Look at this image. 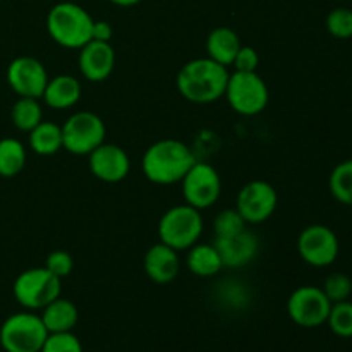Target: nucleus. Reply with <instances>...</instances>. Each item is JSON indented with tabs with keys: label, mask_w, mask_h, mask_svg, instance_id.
<instances>
[{
	"label": "nucleus",
	"mask_w": 352,
	"mask_h": 352,
	"mask_svg": "<svg viewBox=\"0 0 352 352\" xmlns=\"http://www.w3.org/2000/svg\"><path fill=\"white\" fill-rule=\"evenodd\" d=\"M229 76V67L210 57H199L182 65L175 78V86L182 98L203 105L226 95Z\"/></svg>",
	"instance_id": "nucleus-1"
},
{
	"label": "nucleus",
	"mask_w": 352,
	"mask_h": 352,
	"mask_svg": "<svg viewBox=\"0 0 352 352\" xmlns=\"http://www.w3.org/2000/svg\"><path fill=\"white\" fill-rule=\"evenodd\" d=\"M195 162L196 157L188 144L168 138L157 141L144 151L141 170L153 184L170 186L181 182Z\"/></svg>",
	"instance_id": "nucleus-2"
},
{
	"label": "nucleus",
	"mask_w": 352,
	"mask_h": 352,
	"mask_svg": "<svg viewBox=\"0 0 352 352\" xmlns=\"http://www.w3.org/2000/svg\"><path fill=\"white\" fill-rule=\"evenodd\" d=\"M93 17L76 2H58L48 10L47 31L52 40L64 48H79L91 40Z\"/></svg>",
	"instance_id": "nucleus-3"
},
{
	"label": "nucleus",
	"mask_w": 352,
	"mask_h": 352,
	"mask_svg": "<svg viewBox=\"0 0 352 352\" xmlns=\"http://www.w3.org/2000/svg\"><path fill=\"white\" fill-rule=\"evenodd\" d=\"M201 234V213H199V210L189 206L188 203L168 208L158 222L160 243L174 248L175 251H186L195 246L196 243H199Z\"/></svg>",
	"instance_id": "nucleus-4"
},
{
	"label": "nucleus",
	"mask_w": 352,
	"mask_h": 352,
	"mask_svg": "<svg viewBox=\"0 0 352 352\" xmlns=\"http://www.w3.org/2000/svg\"><path fill=\"white\" fill-rule=\"evenodd\" d=\"M62 292V280L45 267L21 272L12 284L16 301L28 311H38L57 299Z\"/></svg>",
	"instance_id": "nucleus-5"
},
{
	"label": "nucleus",
	"mask_w": 352,
	"mask_h": 352,
	"mask_svg": "<svg viewBox=\"0 0 352 352\" xmlns=\"http://www.w3.org/2000/svg\"><path fill=\"white\" fill-rule=\"evenodd\" d=\"M48 330L33 311L14 313L0 327V346L6 352H40Z\"/></svg>",
	"instance_id": "nucleus-6"
},
{
	"label": "nucleus",
	"mask_w": 352,
	"mask_h": 352,
	"mask_svg": "<svg viewBox=\"0 0 352 352\" xmlns=\"http://www.w3.org/2000/svg\"><path fill=\"white\" fill-rule=\"evenodd\" d=\"M234 112L244 117H253L263 112L270 100L265 79L256 72L234 71L227 81L226 95Z\"/></svg>",
	"instance_id": "nucleus-7"
},
{
	"label": "nucleus",
	"mask_w": 352,
	"mask_h": 352,
	"mask_svg": "<svg viewBox=\"0 0 352 352\" xmlns=\"http://www.w3.org/2000/svg\"><path fill=\"white\" fill-rule=\"evenodd\" d=\"M62 146L72 155H89L105 143L107 126L102 117L89 110L76 112L62 124Z\"/></svg>",
	"instance_id": "nucleus-8"
},
{
	"label": "nucleus",
	"mask_w": 352,
	"mask_h": 352,
	"mask_svg": "<svg viewBox=\"0 0 352 352\" xmlns=\"http://www.w3.org/2000/svg\"><path fill=\"white\" fill-rule=\"evenodd\" d=\"M182 198L196 210L212 208L222 195V179L213 165L195 162L188 174L182 177Z\"/></svg>",
	"instance_id": "nucleus-9"
},
{
	"label": "nucleus",
	"mask_w": 352,
	"mask_h": 352,
	"mask_svg": "<svg viewBox=\"0 0 352 352\" xmlns=\"http://www.w3.org/2000/svg\"><path fill=\"white\" fill-rule=\"evenodd\" d=\"M332 302L316 285H301L287 299V315L298 327L316 329L327 323Z\"/></svg>",
	"instance_id": "nucleus-10"
},
{
	"label": "nucleus",
	"mask_w": 352,
	"mask_h": 352,
	"mask_svg": "<svg viewBox=\"0 0 352 352\" xmlns=\"http://www.w3.org/2000/svg\"><path fill=\"white\" fill-rule=\"evenodd\" d=\"M298 253L305 263L315 268L330 267L340 253L339 237L330 227L313 223L305 227L298 237Z\"/></svg>",
	"instance_id": "nucleus-11"
},
{
	"label": "nucleus",
	"mask_w": 352,
	"mask_h": 352,
	"mask_svg": "<svg viewBox=\"0 0 352 352\" xmlns=\"http://www.w3.org/2000/svg\"><path fill=\"white\" fill-rule=\"evenodd\" d=\"M278 205L277 189L267 181H251L237 192L236 210L244 222L256 226L272 219Z\"/></svg>",
	"instance_id": "nucleus-12"
},
{
	"label": "nucleus",
	"mask_w": 352,
	"mask_h": 352,
	"mask_svg": "<svg viewBox=\"0 0 352 352\" xmlns=\"http://www.w3.org/2000/svg\"><path fill=\"white\" fill-rule=\"evenodd\" d=\"M7 82L17 96L41 100L48 82V72L38 58L23 55L14 58L7 67Z\"/></svg>",
	"instance_id": "nucleus-13"
},
{
	"label": "nucleus",
	"mask_w": 352,
	"mask_h": 352,
	"mask_svg": "<svg viewBox=\"0 0 352 352\" xmlns=\"http://www.w3.org/2000/svg\"><path fill=\"white\" fill-rule=\"evenodd\" d=\"M88 167L93 177L107 184H116L127 177L131 160L124 148L105 141L88 155Z\"/></svg>",
	"instance_id": "nucleus-14"
},
{
	"label": "nucleus",
	"mask_w": 352,
	"mask_h": 352,
	"mask_svg": "<svg viewBox=\"0 0 352 352\" xmlns=\"http://www.w3.org/2000/svg\"><path fill=\"white\" fill-rule=\"evenodd\" d=\"M79 71L91 82H102L110 78L116 67V50L110 41L89 40L79 48Z\"/></svg>",
	"instance_id": "nucleus-15"
},
{
	"label": "nucleus",
	"mask_w": 352,
	"mask_h": 352,
	"mask_svg": "<svg viewBox=\"0 0 352 352\" xmlns=\"http://www.w3.org/2000/svg\"><path fill=\"white\" fill-rule=\"evenodd\" d=\"M213 244L219 250L223 267L227 268H241L251 263L260 250V241H258L256 234L248 229L236 236L217 237Z\"/></svg>",
	"instance_id": "nucleus-16"
},
{
	"label": "nucleus",
	"mask_w": 352,
	"mask_h": 352,
	"mask_svg": "<svg viewBox=\"0 0 352 352\" xmlns=\"http://www.w3.org/2000/svg\"><path fill=\"white\" fill-rule=\"evenodd\" d=\"M179 251L164 243H157L144 253L143 270L151 282L158 285L170 284L179 275Z\"/></svg>",
	"instance_id": "nucleus-17"
},
{
	"label": "nucleus",
	"mask_w": 352,
	"mask_h": 352,
	"mask_svg": "<svg viewBox=\"0 0 352 352\" xmlns=\"http://www.w3.org/2000/svg\"><path fill=\"white\" fill-rule=\"evenodd\" d=\"M82 86L76 76L58 74L55 78H48L41 100L45 105L54 110H65L74 107L81 100Z\"/></svg>",
	"instance_id": "nucleus-18"
},
{
	"label": "nucleus",
	"mask_w": 352,
	"mask_h": 352,
	"mask_svg": "<svg viewBox=\"0 0 352 352\" xmlns=\"http://www.w3.org/2000/svg\"><path fill=\"white\" fill-rule=\"evenodd\" d=\"M40 318L48 333L72 332L74 327L78 325L79 311L74 302L58 296L57 299H54L50 305L41 309Z\"/></svg>",
	"instance_id": "nucleus-19"
},
{
	"label": "nucleus",
	"mask_w": 352,
	"mask_h": 352,
	"mask_svg": "<svg viewBox=\"0 0 352 352\" xmlns=\"http://www.w3.org/2000/svg\"><path fill=\"white\" fill-rule=\"evenodd\" d=\"M243 47L239 34L227 26H219L210 31L206 38V52L208 57L213 58L219 64L230 67L236 58L237 52Z\"/></svg>",
	"instance_id": "nucleus-20"
},
{
	"label": "nucleus",
	"mask_w": 352,
	"mask_h": 352,
	"mask_svg": "<svg viewBox=\"0 0 352 352\" xmlns=\"http://www.w3.org/2000/svg\"><path fill=\"white\" fill-rule=\"evenodd\" d=\"M189 272L196 277L208 278L215 277L223 268L222 258H220L219 250L215 244H201L196 243L188 250V258H186Z\"/></svg>",
	"instance_id": "nucleus-21"
},
{
	"label": "nucleus",
	"mask_w": 352,
	"mask_h": 352,
	"mask_svg": "<svg viewBox=\"0 0 352 352\" xmlns=\"http://www.w3.org/2000/svg\"><path fill=\"white\" fill-rule=\"evenodd\" d=\"M28 134H30V138H28L30 148L36 155L50 157V155H55L60 150H64V146H62V127L58 124L41 120Z\"/></svg>",
	"instance_id": "nucleus-22"
},
{
	"label": "nucleus",
	"mask_w": 352,
	"mask_h": 352,
	"mask_svg": "<svg viewBox=\"0 0 352 352\" xmlns=\"http://www.w3.org/2000/svg\"><path fill=\"white\" fill-rule=\"evenodd\" d=\"M26 165V148L16 138L0 140V177H16Z\"/></svg>",
	"instance_id": "nucleus-23"
},
{
	"label": "nucleus",
	"mask_w": 352,
	"mask_h": 352,
	"mask_svg": "<svg viewBox=\"0 0 352 352\" xmlns=\"http://www.w3.org/2000/svg\"><path fill=\"white\" fill-rule=\"evenodd\" d=\"M10 120L14 127L23 133H30L43 120V109H41L40 98H28L19 96L17 102L10 109Z\"/></svg>",
	"instance_id": "nucleus-24"
},
{
	"label": "nucleus",
	"mask_w": 352,
	"mask_h": 352,
	"mask_svg": "<svg viewBox=\"0 0 352 352\" xmlns=\"http://www.w3.org/2000/svg\"><path fill=\"white\" fill-rule=\"evenodd\" d=\"M330 195L340 205L352 206V158L344 160L333 167L329 177Z\"/></svg>",
	"instance_id": "nucleus-25"
},
{
	"label": "nucleus",
	"mask_w": 352,
	"mask_h": 352,
	"mask_svg": "<svg viewBox=\"0 0 352 352\" xmlns=\"http://www.w3.org/2000/svg\"><path fill=\"white\" fill-rule=\"evenodd\" d=\"M327 325L333 336L340 339H352V302L349 299L333 302L327 318Z\"/></svg>",
	"instance_id": "nucleus-26"
},
{
	"label": "nucleus",
	"mask_w": 352,
	"mask_h": 352,
	"mask_svg": "<svg viewBox=\"0 0 352 352\" xmlns=\"http://www.w3.org/2000/svg\"><path fill=\"white\" fill-rule=\"evenodd\" d=\"M327 31L337 40H349L352 38V9L349 7H337L330 10L325 19Z\"/></svg>",
	"instance_id": "nucleus-27"
},
{
	"label": "nucleus",
	"mask_w": 352,
	"mask_h": 352,
	"mask_svg": "<svg viewBox=\"0 0 352 352\" xmlns=\"http://www.w3.org/2000/svg\"><path fill=\"white\" fill-rule=\"evenodd\" d=\"M248 223L244 222L243 217L239 215L236 208L232 210H222L219 215L213 220V232H215L217 237H230L236 236V234L243 232L246 229Z\"/></svg>",
	"instance_id": "nucleus-28"
},
{
	"label": "nucleus",
	"mask_w": 352,
	"mask_h": 352,
	"mask_svg": "<svg viewBox=\"0 0 352 352\" xmlns=\"http://www.w3.org/2000/svg\"><path fill=\"white\" fill-rule=\"evenodd\" d=\"M322 291L325 292V296L329 298V301L332 302H340L347 301L352 294V280L351 277H347L346 274H340V272H336V274H330L329 277L323 282Z\"/></svg>",
	"instance_id": "nucleus-29"
},
{
	"label": "nucleus",
	"mask_w": 352,
	"mask_h": 352,
	"mask_svg": "<svg viewBox=\"0 0 352 352\" xmlns=\"http://www.w3.org/2000/svg\"><path fill=\"white\" fill-rule=\"evenodd\" d=\"M40 352H85L82 344L72 332L48 333Z\"/></svg>",
	"instance_id": "nucleus-30"
},
{
	"label": "nucleus",
	"mask_w": 352,
	"mask_h": 352,
	"mask_svg": "<svg viewBox=\"0 0 352 352\" xmlns=\"http://www.w3.org/2000/svg\"><path fill=\"white\" fill-rule=\"evenodd\" d=\"M45 268L62 280V278L69 277L72 274V270H74V260H72L71 253H67V251L55 250L45 260Z\"/></svg>",
	"instance_id": "nucleus-31"
},
{
	"label": "nucleus",
	"mask_w": 352,
	"mask_h": 352,
	"mask_svg": "<svg viewBox=\"0 0 352 352\" xmlns=\"http://www.w3.org/2000/svg\"><path fill=\"white\" fill-rule=\"evenodd\" d=\"M258 64H260V55H258V52L253 47H250V45H243L239 48V52H237L236 58H234L232 67L234 71L256 72Z\"/></svg>",
	"instance_id": "nucleus-32"
},
{
	"label": "nucleus",
	"mask_w": 352,
	"mask_h": 352,
	"mask_svg": "<svg viewBox=\"0 0 352 352\" xmlns=\"http://www.w3.org/2000/svg\"><path fill=\"white\" fill-rule=\"evenodd\" d=\"M113 36L112 24L107 23V21H93V30H91V40L96 41H110Z\"/></svg>",
	"instance_id": "nucleus-33"
},
{
	"label": "nucleus",
	"mask_w": 352,
	"mask_h": 352,
	"mask_svg": "<svg viewBox=\"0 0 352 352\" xmlns=\"http://www.w3.org/2000/svg\"><path fill=\"white\" fill-rule=\"evenodd\" d=\"M109 2L117 7H133V6H138L141 0H109Z\"/></svg>",
	"instance_id": "nucleus-34"
}]
</instances>
